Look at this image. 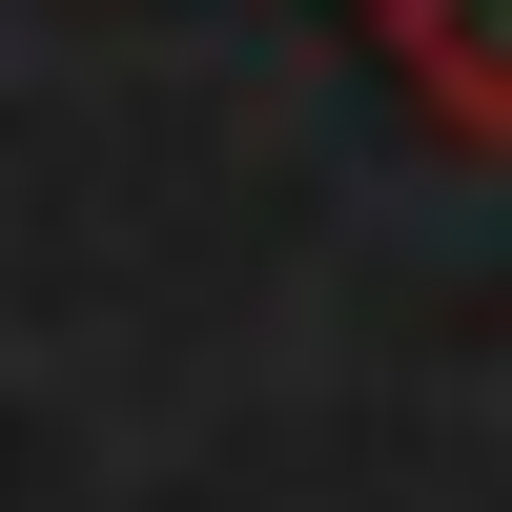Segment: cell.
<instances>
[{
  "label": "cell",
  "mask_w": 512,
  "mask_h": 512,
  "mask_svg": "<svg viewBox=\"0 0 512 512\" xmlns=\"http://www.w3.org/2000/svg\"><path fill=\"white\" fill-rule=\"evenodd\" d=\"M390 62L431 123H472V144H512V0H390Z\"/></svg>",
  "instance_id": "1"
}]
</instances>
